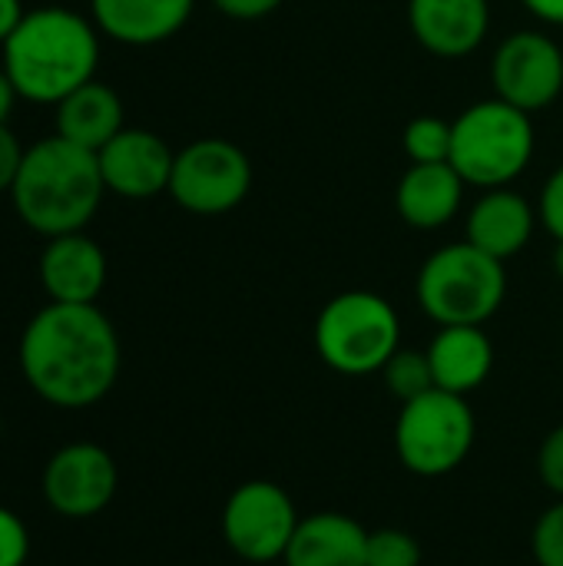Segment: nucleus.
<instances>
[{"instance_id": "obj_1", "label": "nucleus", "mask_w": 563, "mask_h": 566, "mask_svg": "<svg viewBox=\"0 0 563 566\" xmlns=\"http://www.w3.org/2000/svg\"><path fill=\"white\" fill-rule=\"evenodd\" d=\"M20 371L37 398L80 411L103 401L123 365L119 335L96 305H43L20 335Z\"/></svg>"}, {"instance_id": "obj_2", "label": "nucleus", "mask_w": 563, "mask_h": 566, "mask_svg": "<svg viewBox=\"0 0 563 566\" xmlns=\"http://www.w3.org/2000/svg\"><path fill=\"white\" fill-rule=\"evenodd\" d=\"M100 36L96 23L66 10H27L17 30L3 40V70L20 99L56 106L63 96L96 80Z\"/></svg>"}, {"instance_id": "obj_3", "label": "nucleus", "mask_w": 563, "mask_h": 566, "mask_svg": "<svg viewBox=\"0 0 563 566\" xmlns=\"http://www.w3.org/2000/svg\"><path fill=\"white\" fill-rule=\"evenodd\" d=\"M103 196L106 182L96 153L56 133L23 153L17 182L10 189L17 216L46 239L83 232Z\"/></svg>"}, {"instance_id": "obj_4", "label": "nucleus", "mask_w": 563, "mask_h": 566, "mask_svg": "<svg viewBox=\"0 0 563 566\" xmlns=\"http://www.w3.org/2000/svg\"><path fill=\"white\" fill-rule=\"evenodd\" d=\"M451 126V166L468 186L504 189L534 156L531 113L504 103L501 96L471 103Z\"/></svg>"}, {"instance_id": "obj_5", "label": "nucleus", "mask_w": 563, "mask_h": 566, "mask_svg": "<svg viewBox=\"0 0 563 566\" xmlns=\"http://www.w3.org/2000/svg\"><path fill=\"white\" fill-rule=\"evenodd\" d=\"M418 305L428 318L445 325H484L508 295L504 262L475 249L471 242H455L428 255L415 282Z\"/></svg>"}, {"instance_id": "obj_6", "label": "nucleus", "mask_w": 563, "mask_h": 566, "mask_svg": "<svg viewBox=\"0 0 563 566\" xmlns=\"http://www.w3.org/2000/svg\"><path fill=\"white\" fill-rule=\"evenodd\" d=\"M319 358L338 375H372L402 348V322L388 298L355 289L335 295L315 322Z\"/></svg>"}, {"instance_id": "obj_7", "label": "nucleus", "mask_w": 563, "mask_h": 566, "mask_svg": "<svg viewBox=\"0 0 563 566\" xmlns=\"http://www.w3.org/2000/svg\"><path fill=\"white\" fill-rule=\"evenodd\" d=\"M475 431V411L465 395L431 388L428 395L402 405L395 424V448L411 474L445 478L471 454Z\"/></svg>"}, {"instance_id": "obj_8", "label": "nucleus", "mask_w": 563, "mask_h": 566, "mask_svg": "<svg viewBox=\"0 0 563 566\" xmlns=\"http://www.w3.org/2000/svg\"><path fill=\"white\" fill-rule=\"evenodd\" d=\"M252 189V163L229 139H196L176 153L169 196L192 216H226Z\"/></svg>"}, {"instance_id": "obj_9", "label": "nucleus", "mask_w": 563, "mask_h": 566, "mask_svg": "<svg viewBox=\"0 0 563 566\" xmlns=\"http://www.w3.org/2000/svg\"><path fill=\"white\" fill-rule=\"evenodd\" d=\"M299 514L292 497L272 481H246L239 484L222 511V537L229 551L249 564L282 560L289 541L299 527Z\"/></svg>"}, {"instance_id": "obj_10", "label": "nucleus", "mask_w": 563, "mask_h": 566, "mask_svg": "<svg viewBox=\"0 0 563 566\" xmlns=\"http://www.w3.org/2000/svg\"><path fill=\"white\" fill-rule=\"evenodd\" d=\"M119 471L106 448L93 441L63 444L43 468V501L70 521L96 517L116 497Z\"/></svg>"}, {"instance_id": "obj_11", "label": "nucleus", "mask_w": 563, "mask_h": 566, "mask_svg": "<svg viewBox=\"0 0 563 566\" xmlns=\"http://www.w3.org/2000/svg\"><path fill=\"white\" fill-rule=\"evenodd\" d=\"M494 93L524 109H548L563 90V53L561 46L538 30H521L508 36L491 63Z\"/></svg>"}, {"instance_id": "obj_12", "label": "nucleus", "mask_w": 563, "mask_h": 566, "mask_svg": "<svg viewBox=\"0 0 563 566\" xmlns=\"http://www.w3.org/2000/svg\"><path fill=\"white\" fill-rule=\"evenodd\" d=\"M100 172L106 192L123 199H153L169 192L176 153L149 129L123 126L100 153Z\"/></svg>"}, {"instance_id": "obj_13", "label": "nucleus", "mask_w": 563, "mask_h": 566, "mask_svg": "<svg viewBox=\"0 0 563 566\" xmlns=\"http://www.w3.org/2000/svg\"><path fill=\"white\" fill-rule=\"evenodd\" d=\"M408 23L428 53L461 60L484 43L491 7L488 0H408Z\"/></svg>"}, {"instance_id": "obj_14", "label": "nucleus", "mask_w": 563, "mask_h": 566, "mask_svg": "<svg viewBox=\"0 0 563 566\" xmlns=\"http://www.w3.org/2000/svg\"><path fill=\"white\" fill-rule=\"evenodd\" d=\"M40 285L50 302L96 305L106 285V255L86 232H66L40 252Z\"/></svg>"}, {"instance_id": "obj_15", "label": "nucleus", "mask_w": 563, "mask_h": 566, "mask_svg": "<svg viewBox=\"0 0 563 566\" xmlns=\"http://www.w3.org/2000/svg\"><path fill=\"white\" fill-rule=\"evenodd\" d=\"M192 7L196 0H90L96 30L129 46H153L176 36L189 23Z\"/></svg>"}, {"instance_id": "obj_16", "label": "nucleus", "mask_w": 563, "mask_h": 566, "mask_svg": "<svg viewBox=\"0 0 563 566\" xmlns=\"http://www.w3.org/2000/svg\"><path fill=\"white\" fill-rule=\"evenodd\" d=\"M534 232V209L524 196L504 189H488L468 212L465 242L475 249L494 255L498 262H508L518 255Z\"/></svg>"}, {"instance_id": "obj_17", "label": "nucleus", "mask_w": 563, "mask_h": 566, "mask_svg": "<svg viewBox=\"0 0 563 566\" xmlns=\"http://www.w3.org/2000/svg\"><path fill=\"white\" fill-rule=\"evenodd\" d=\"M282 560L285 566H365L368 531L335 511L302 517Z\"/></svg>"}, {"instance_id": "obj_18", "label": "nucleus", "mask_w": 563, "mask_h": 566, "mask_svg": "<svg viewBox=\"0 0 563 566\" xmlns=\"http://www.w3.org/2000/svg\"><path fill=\"white\" fill-rule=\"evenodd\" d=\"M465 179L458 176V169L451 163H411V169L402 176L398 192H395V206L398 216L411 226V229H441L448 226L465 199Z\"/></svg>"}, {"instance_id": "obj_19", "label": "nucleus", "mask_w": 563, "mask_h": 566, "mask_svg": "<svg viewBox=\"0 0 563 566\" xmlns=\"http://www.w3.org/2000/svg\"><path fill=\"white\" fill-rule=\"evenodd\" d=\"M428 361L441 391L471 395L488 381L494 368V348L481 325H445L428 345Z\"/></svg>"}, {"instance_id": "obj_20", "label": "nucleus", "mask_w": 563, "mask_h": 566, "mask_svg": "<svg viewBox=\"0 0 563 566\" xmlns=\"http://www.w3.org/2000/svg\"><path fill=\"white\" fill-rule=\"evenodd\" d=\"M123 129V99L106 83H83L56 103V136L100 153Z\"/></svg>"}, {"instance_id": "obj_21", "label": "nucleus", "mask_w": 563, "mask_h": 566, "mask_svg": "<svg viewBox=\"0 0 563 566\" xmlns=\"http://www.w3.org/2000/svg\"><path fill=\"white\" fill-rule=\"evenodd\" d=\"M382 375H385L388 391H392L402 405H408V401L428 395L431 388H438V385H435L431 361H428V352L398 348V352L388 358V365L382 368Z\"/></svg>"}, {"instance_id": "obj_22", "label": "nucleus", "mask_w": 563, "mask_h": 566, "mask_svg": "<svg viewBox=\"0 0 563 566\" xmlns=\"http://www.w3.org/2000/svg\"><path fill=\"white\" fill-rule=\"evenodd\" d=\"M451 136L455 126L441 116H418L405 126V153L411 163H451Z\"/></svg>"}, {"instance_id": "obj_23", "label": "nucleus", "mask_w": 563, "mask_h": 566, "mask_svg": "<svg viewBox=\"0 0 563 566\" xmlns=\"http://www.w3.org/2000/svg\"><path fill=\"white\" fill-rule=\"evenodd\" d=\"M365 566H421V547L408 531H398V527L368 531Z\"/></svg>"}, {"instance_id": "obj_24", "label": "nucleus", "mask_w": 563, "mask_h": 566, "mask_svg": "<svg viewBox=\"0 0 563 566\" xmlns=\"http://www.w3.org/2000/svg\"><path fill=\"white\" fill-rule=\"evenodd\" d=\"M534 557L541 566H563V497L544 511V517L534 527Z\"/></svg>"}, {"instance_id": "obj_25", "label": "nucleus", "mask_w": 563, "mask_h": 566, "mask_svg": "<svg viewBox=\"0 0 563 566\" xmlns=\"http://www.w3.org/2000/svg\"><path fill=\"white\" fill-rule=\"evenodd\" d=\"M30 557V534L23 521L0 507V566H23Z\"/></svg>"}, {"instance_id": "obj_26", "label": "nucleus", "mask_w": 563, "mask_h": 566, "mask_svg": "<svg viewBox=\"0 0 563 566\" xmlns=\"http://www.w3.org/2000/svg\"><path fill=\"white\" fill-rule=\"evenodd\" d=\"M538 471H541L544 488L563 497V424L544 438L541 454H538Z\"/></svg>"}, {"instance_id": "obj_27", "label": "nucleus", "mask_w": 563, "mask_h": 566, "mask_svg": "<svg viewBox=\"0 0 563 566\" xmlns=\"http://www.w3.org/2000/svg\"><path fill=\"white\" fill-rule=\"evenodd\" d=\"M538 212H541L544 229H548L557 242H563V166L561 169H554V176L544 182Z\"/></svg>"}, {"instance_id": "obj_28", "label": "nucleus", "mask_w": 563, "mask_h": 566, "mask_svg": "<svg viewBox=\"0 0 563 566\" xmlns=\"http://www.w3.org/2000/svg\"><path fill=\"white\" fill-rule=\"evenodd\" d=\"M23 146L20 139L10 133L7 123H0V192H10L13 182H17V172H20V163H23Z\"/></svg>"}, {"instance_id": "obj_29", "label": "nucleus", "mask_w": 563, "mask_h": 566, "mask_svg": "<svg viewBox=\"0 0 563 566\" xmlns=\"http://www.w3.org/2000/svg\"><path fill=\"white\" fill-rule=\"evenodd\" d=\"M232 20H259L282 7V0H212Z\"/></svg>"}, {"instance_id": "obj_30", "label": "nucleus", "mask_w": 563, "mask_h": 566, "mask_svg": "<svg viewBox=\"0 0 563 566\" xmlns=\"http://www.w3.org/2000/svg\"><path fill=\"white\" fill-rule=\"evenodd\" d=\"M23 0H0V43L17 30V23L23 20Z\"/></svg>"}, {"instance_id": "obj_31", "label": "nucleus", "mask_w": 563, "mask_h": 566, "mask_svg": "<svg viewBox=\"0 0 563 566\" xmlns=\"http://www.w3.org/2000/svg\"><path fill=\"white\" fill-rule=\"evenodd\" d=\"M538 20L544 23H561L563 27V0H521Z\"/></svg>"}, {"instance_id": "obj_32", "label": "nucleus", "mask_w": 563, "mask_h": 566, "mask_svg": "<svg viewBox=\"0 0 563 566\" xmlns=\"http://www.w3.org/2000/svg\"><path fill=\"white\" fill-rule=\"evenodd\" d=\"M20 99V93H17V86H13V80L7 76V70L0 66V123H7L10 119V113H13V103Z\"/></svg>"}, {"instance_id": "obj_33", "label": "nucleus", "mask_w": 563, "mask_h": 566, "mask_svg": "<svg viewBox=\"0 0 563 566\" xmlns=\"http://www.w3.org/2000/svg\"><path fill=\"white\" fill-rule=\"evenodd\" d=\"M554 272L563 279V242H557V249H554Z\"/></svg>"}]
</instances>
